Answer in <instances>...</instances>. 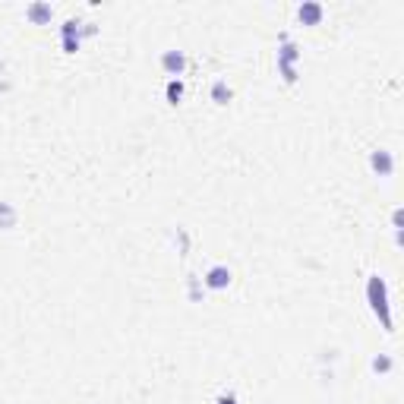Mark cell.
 <instances>
[{"instance_id": "obj_8", "label": "cell", "mask_w": 404, "mask_h": 404, "mask_svg": "<svg viewBox=\"0 0 404 404\" xmlns=\"http://www.w3.org/2000/svg\"><path fill=\"white\" fill-rule=\"evenodd\" d=\"M165 98H167V105H180V98H183V79H171V83H167Z\"/></svg>"}, {"instance_id": "obj_5", "label": "cell", "mask_w": 404, "mask_h": 404, "mask_svg": "<svg viewBox=\"0 0 404 404\" xmlns=\"http://www.w3.org/2000/svg\"><path fill=\"white\" fill-rule=\"evenodd\" d=\"M322 16H326V6L322 4H313V0H304V4L297 6V19L300 26H319Z\"/></svg>"}, {"instance_id": "obj_12", "label": "cell", "mask_w": 404, "mask_h": 404, "mask_svg": "<svg viewBox=\"0 0 404 404\" xmlns=\"http://www.w3.org/2000/svg\"><path fill=\"white\" fill-rule=\"evenodd\" d=\"M63 51H67V54H76V51H79V38H63Z\"/></svg>"}, {"instance_id": "obj_9", "label": "cell", "mask_w": 404, "mask_h": 404, "mask_svg": "<svg viewBox=\"0 0 404 404\" xmlns=\"http://www.w3.org/2000/svg\"><path fill=\"white\" fill-rule=\"evenodd\" d=\"M373 373H379V376H388V373L395 370V360L388 357V354H379V357H373Z\"/></svg>"}, {"instance_id": "obj_13", "label": "cell", "mask_w": 404, "mask_h": 404, "mask_svg": "<svg viewBox=\"0 0 404 404\" xmlns=\"http://www.w3.org/2000/svg\"><path fill=\"white\" fill-rule=\"evenodd\" d=\"M215 404H237V398H234V395L227 392V395H218V401H215Z\"/></svg>"}, {"instance_id": "obj_1", "label": "cell", "mask_w": 404, "mask_h": 404, "mask_svg": "<svg viewBox=\"0 0 404 404\" xmlns=\"http://www.w3.org/2000/svg\"><path fill=\"white\" fill-rule=\"evenodd\" d=\"M366 304H370V313L379 319L382 332L395 335V319H392V300H388V284L382 275H370L366 278Z\"/></svg>"}, {"instance_id": "obj_7", "label": "cell", "mask_w": 404, "mask_h": 404, "mask_svg": "<svg viewBox=\"0 0 404 404\" xmlns=\"http://www.w3.org/2000/svg\"><path fill=\"white\" fill-rule=\"evenodd\" d=\"M209 95H212V101H215V105H227V101L234 98L231 86H227L224 79H215V83H212V89H209Z\"/></svg>"}, {"instance_id": "obj_11", "label": "cell", "mask_w": 404, "mask_h": 404, "mask_svg": "<svg viewBox=\"0 0 404 404\" xmlns=\"http://www.w3.org/2000/svg\"><path fill=\"white\" fill-rule=\"evenodd\" d=\"M13 224H16V209H13V205H6V202H0V227H4V231H10Z\"/></svg>"}, {"instance_id": "obj_10", "label": "cell", "mask_w": 404, "mask_h": 404, "mask_svg": "<svg viewBox=\"0 0 404 404\" xmlns=\"http://www.w3.org/2000/svg\"><path fill=\"white\" fill-rule=\"evenodd\" d=\"M61 38H79V41H83V23L67 19V23L61 26Z\"/></svg>"}, {"instance_id": "obj_6", "label": "cell", "mask_w": 404, "mask_h": 404, "mask_svg": "<svg viewBox=\"0 0 404 404\" xmlns=\"http://www.w3.org/2000/svg\"><path fill=\"white\" fill-rule=\"evenodd\" d=\"M26 19L32 26H48L51 19H54V6L51 4H41V0H35V4L26 6Z\"/></svg>"}, {"instance_id": "obj_4", "label": "cell", "mask_w": 404, "mask_h": 404, "mask_svg": "<svg viewBox=\"0 0 404 404\" xmlns=\"http://www.w3.org/2000/svg\"><path fill=\"white\" fill-rule=\"evenodd\" d=\"M158 63H161V70H165L171 79H180L183 70H187V54H183V51H165Z\"/></svg>"}, {"instance_id": "obj_2", "label": "cell", "mask_w": 404, "mask_h": 404, "mask_svg": "<svg viewBox=\"0 0 404 404\" xmlns=\"http://www.w3.org/2000/svg\"><path fill=\"white\" fill-rule=\"evenodd\" d=\"M231 281H234V271L227 269V266H212L202 275V284L209 291H227V288H231Z\"/></svg>"}, {"instance_id": "obj_3", "label": "cell", "mask_w": 404, "mask_h": 404, "mask_svg": "<svg viewBox=\"0 0 404 404\" xmlns=\"http://www.w3.org/2000/svg\"><path fill=\"white\" fill-rule=\"evenodd\" d=\"M370 171L376 174V177H392L395 174V155L388 149L370 152Z\"/></svg>"}]
</instances>
